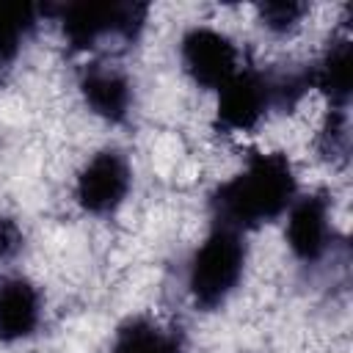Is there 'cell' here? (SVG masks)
<instances>
[{"instance_id": "7c38bea8", "label": "cell", "mask_w": 353, "mask_h": 353, "mask_svg": "<svg viewBox=\"0 0 353 353\" xmlns=\"http://www.w3.org/2000/svg\"><path fill=\"white\" fill-rule=\"evenodd\" d=\"M41 11L25 0H0V74L19 58L25 39L33 33Z\"/></svg>"}, {"instance_id": "277c9868", "label": "cell", "mask_w": 353, "mask_h": 353, "mask_svg": "<svg viewBox=\"0 0 353 353\" xmlns=\"http://www.w3.org/2000/svg\"><path fill=\"white\" fill-rule=\"evenodd\" d=\"M179 58H182L188 77L199 88H207V91H221L240 72L237 69L240 52L234 41L226 33L215 28H204V25L185 30L179 41Z\"/></svg>"}, {"instance_id": "3957f363", "label": "cell", "mask_w": 353, "mask_h": 353, "mask_svg": "<svg viewBox=\"0 0 353 353\" xmlns=\"http://www.w3.org/2000/svg\"><path fill=\"white\" fill-rule=\"evenodd\" d=\"M248 259V245L240 232L212 226L204 243L193 251L188 268V290L201 312H215L237 290Z\"/></svg>"}, {"instance_id": "8992f818", "label": "cell", "mask_w": 353, "mask_h": 353, "mask_svg": "<svg viewBox=\"0 0 353 353\" xmlns=\"http://www.w3.org/2000/svg\"><path fill=\"white\" fill-rule=\"evenodd\" d=\"M270 108L268 72L243 69L221 91L215 108V130L221 132H248L254 130Z\"/></svg>"}, {"instance_id": "6da1fadb", "label": "cell", "mask_w": 353, "mask_h": 353, "mask_svg": "<svg viewBox=\"0 0 353 353\" xmlns=\"http://www.w3.org/2000/svg\"><path fill=\"white\" fill-rule=\"evenodd\" d=\"M295 199L298 179L290 157L284 152H254L240 174L212 190V226L245 234L281 218Z\"/></svg>"}, {"instance_id": "5b68a950", "label": "cell", "mask_w": 353, "mask_h": 353, "mask_svg": "<svg viewBox=\"0 0 353 353\" xmlns=\"http://www.w3.org/2000/svg\"><path fill=\"white\" fill-rule=\"evenodd\" d=\"M132 185V171L127 157L119 149H102L97 152L77 174L74 182V199L83 212L88 215H113Z\"/></svg>"}, {"instance_id": "4fadbf2b", "label": "cell", "mask_w": 353, "mask_h": 353, "mask_svg": "<svg viewBox=\"0 0 353 353\" xmlns=\"http://www.w3.org/2000/svg\"><path fill=\"white\" fill-rule=\"evenodd\" d=\"M268 85H270V108L290 113L312 88V66L268 72Z\"/></svg>"}, {"instance_id": "30bf717a", "label": "cell", "mask_w": 353, "mask_h": 353, "mask_svg": "<svg viewBox=\"0 0 353 353\" xmlns=\"http://www.w3.org/2000/svg\"><path fill=\"white\" fill-rule=\"evenodd\" d=\"M312 88L323 91L331 108L347 110L353 94V41L347 36L328 41L325 52L312 66Z\"/></svg>"}, {"instance_id": "9c48e42d", "label": "cell", "mask_w": 353, "mask_h": 353, "mask_svg": "<svg viewBox=\"0 0 353 353\" xmlns=\"http://www.w3.org/2000/svg\"><path fill=\"white\" fill-rule=\"evenodd\" d=\"M41 323V292L33 281L11 276L0 281V342L28 339Z\"/></svg>"}, {"instance_id": "7a4b0ae2", "label": "cell", "mask_w": 353, "mask_h": 353, "mask_svg": "<svg viewBox=\"0 0 353 353\" xmlns=\"http://www.w3.org/2000/svg\"><path fill=\"white\" fill-rule=\"evenodd\" d=\"M39 11L61 22V33L72 50L88 52V50H97L102 41H119L124 47L135 44L146 25L149 3L77 0V3H44L39 6Z\"/></svg>"}, {"instance_id": "8fae6325", "label": "cell", "mask_w": 353, "mask_h": 353, "mask_svg": "<svg viewBox=\"0 0 353 353\" xmlns=\"http://www.w3.org/2000/svg\"><path fill=\"white\" fill-rule=\"evenodd\" d=\"M110 353H185V336L149 317H130L116 328Z\"/></svg>"}, {"instance_id": "ba28073f", "label": "cell", "mask_w": 353, "mask_h": 353, "mask_svg": "<svg viewBox=\"0 0 353 353\" xmlns=\"http://www.w3.org/2000/svg\"><path fill=\"white\" fill-rule=\"evenodd\" d=\"M80 94L88 110L110 124H121L132 108V83L130 77L108 63H88L80 72Z\"/></svg>"}, {"instance_id": "2e32d148", "label": "cell", "mask_w": 353, "mask_h": 353, "mask_svg": "<svg viewBox=\"0 0 353 353\" xmlns=\"http://www.w3.org/2000/svg\"><path fill=\"white\" fill-rule=\"evenodd\" d=\"M22 248V232L11 218H0V259H11Z\"/></svg>"}, {"instance_id": "5bb4252c", "label": "cell", "mask_w": 353, "mask_h": 353, "mask_svg": "<svg viewBox=\"0 0 353 353\" xmlns=\"http://www.w3.org/2000/svg\"><path fill=\"white\" fill-rule=\"evenodd\" d=\"M317 152L325 163H345L350 154V119L347 110L328 108L317 132Z\"/></svg>"}, {"instance_id": "52a82bcc", "label": "cell", "mask_w": 353, "mask_h": 353, "mask_svg": "<svg viewBox=\"0 0 353 353\" xmlns=\"http://www.w3.org/2000/svg\"><path fill=\"white\" fill-rule=\"evenodd\" d=\"M328 196L323 190L301 196L290 207L287 218V245L295 259L303 265H314L325 256L331 245V212H328Z\"/></svg>"}, {"instance_id": "9a60e30c", "label": "cell", "mask_w": 353, "mask_h": 353, "mask_svg": "<svg viewBox=\"0 0 353 353\" xmlns=\"http://www.w3.org/2000/svg\"><path fill=\"white\" fill-rule=\"evenodd\" d=\"M256 14H259L262 28H268L270 33L284 36V33L295 30L303 22V17L309 14V6L298 3V0H270V3H259Z\"/></svg>"}]
</instances>
